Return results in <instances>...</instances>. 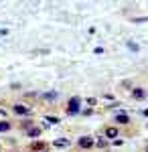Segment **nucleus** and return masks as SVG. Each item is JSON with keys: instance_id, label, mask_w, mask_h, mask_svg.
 Segmentation results:
<instances>
[{"instance_id": "nucleus-10", "label": "nucleus", "mask_w": 148, "mask_h": 152, "mask_svg": "<svg viewBox=\"0 0 148 152\" xmlns=\"http://www.w3.org/2000/svg\"><path fill=\"white\" fill-rule=\"evenodd\" d=\"M93 146H97V148H106V146H108V140H106L103 136H97V140H93Z\"/></svg>"}, {"instance_id": "nucleus-15", "label": "nucleus", "mask_w": 148, "mask_h": 152, "mask_svg": "<svg viewBox=\"0 0 148 152\" xmlns=\"http://www.w3.org/2000/svg\"><path fill=\"white\" fill-rule=\"evenodd\" d=\"M134 23H148V16H138L134 18Z\"/></svg>"}, {"instance_id": "nucleus-19", "label": "nucleus", "mask_w": 148, "mask_h": 152, "mask_svg": "<svg viewBox=\"0 0 148 152\" xmlns=\"http://www.w3.org/2000/svg\"><path fill=\"white\" fill-rule=\"evenodd\" d=\"M142 116H144V118H148V110H142Z\"/></svg>"}, {"instance_id": "nucleus-13", "label": "nucleus", "mask_w": 148, "mask_h": 152, "mask_svg": "<svg viewBox=\"0 0 148 152\" xmlns=\"http://www.w3.org/2000/svg\"><path fill=\"white\" fill-rule=\"evenodd\" d=\"M45 122H47V124H59L61 120H59L57 116H47V118H45Z\"/></svg>"}, {"instance_id": "nucleus-5", "label": "nucleus", "mask_w": 148, "mask_h": 152, "mask_svg": "<svg viewBox=\"0 0 148 152\" xmlns=\"http://www.w3.org/2000/svg\"><path fill=\"white\" fill-rule=\"evenodd\" d=\"M81 102H83V99H81L79 95H73V97H71V99L67 102L69 110H79V112H81V107H79V105H81Z\"/></svg>"}, {"instance_id": "nucleus-11", "label": "nucleus", "mask_w": 148, "mask_h": 152, "mask_svg": "<svg viewBox=\"0 0 148 152\" xmlns=\"http://www.w3.org/2000/svg\"><path fill=\"white\" fill-rule=\"evenodd\" d=\"M10 128H12L10 122H6V120H2V122H0V132H10Z\"/></svg>"}, {"instance_id": "nucleus-6", "label": "nucleus", "mask_w": 148, "mask_h": 152, "mask_svg": "<svg viewBox=\"0 0 148 152\" xmlns=\"http://www.w3.org/2000/svg\"><path fill=\"white\" fill-rule=\"evenodd\" d=\"M114 122L120 124V126H128V124H130V116H128V114H116Z\"/></svg>"}, {"instance_id": "nucleus-9", "label": "nucleus", "mask_w": 148, "mask_h": 152, "mask_svg": "<svg viewBox=\"0 0 148 152\" xmlns=\"http://www.w3.org/2000/svg\"><path fill=\"white\" fill-rule=\"evenodd\" d=\"M53 144H55L57 148H67V146L71 144V142H69V138H57V140L53 142Z\"/></svg>"}, {"instance_id": "nucleus-18", "label": "nucleus", "mask_w": 148, "mask_h": 152, "mask_svg": "<svg viewBox=\"0 0 148 152\" xmlns=\"http://www.w3.org/2000/svg\"><path fill=\"white\" fill-rule=\"evenodd\" d=\"M112 144H114V146H122V144H124V140H114Z\"/></svg>"}, {"instance_id": "nucleus-7", "label": "nucleus", "mask_w": 148, "mask_h": 152, "mask_svg": "<svg viewBox=\"0 0 148 152\" xmlns=\"http://www.w3.org/2000/svg\"><path fill=\"white\" fill-rule=\"evenodd\" d=\"M31 150H33V152H43V150H47V142L34 140L33 144H31Z\"/></svg>"}, {"instance_id": "nucleus-2", "label": "nucleus", "mask_w": 148, "mask_h": 152, "mask_svg": "<svg viewBox=\"0 0 148 152\" xmlns=\"http://www.w3.org/2000/svg\"><path fill=\"white\" fill-rule=\"evenodd\" d=\"M118 136H120V130L116 128V126H106L103 130V138H108V140H118Z\"/></svg>"}, {"instance_id": "nucleus-20", "label": "nucleus", "mask_w": 148, "mask_h": 152, "mask_svg": "<svg viewBox=\"0 0 148 152\" xmlns=\"http://www.w3.org/2000/svg\"><path fill=\"white\" fill-rule=\"evenodd\" d=\"M144 152H148V144H146V148H144Z\"/></svg>"}, {"instance_id": "nucleus-8", "label": "nucleus", "mask_w": 148, "mask_h": 152, "mask_svg": "<svg viewBox=\"0 0 148 152\" xmlns=\"http://www.w3.org/2000/svg\"><path fill=\"white\" fill-rule=\"evenodd\" d=\"M41 132H43L41 128H37V126H31V128L26 130V136H29V138H39V136H41Z\"/></svg>"}, {"instance_id": "nucleus-3", "label": "nucleus", "mask_w": 148, "mask_h": 152, "mask_svg": "<svg viewBox=\"0 0 148 152\" xmlns=\"http://www.w3.org/2000/svg\"><path fill=\"white\" fill-rule=\"evenodd\" d=\"M77 146L83 148V150H91L93 148V138L91 136H81L79 140H77Z\"/></svg>"}, {"instance_id": "nucleus-21", "label": "nucleus", "mask_w": 148, "mask_h": 152, "mask_svg": "<svg viewBox=\"0 0 148 152\" xmlns=\"http://www.w3.org/2000/svg\"><path fill=\"white\" fill-rule=\"evenodd\" d=\"M43 152H49V150H43Z\"/></svg>"}, {"instance_id": "nucleus-16", "label": "nucleus", "mask_w": 148, "mask_h": 152, "mask_svg": "<svg viewBox=\"0 0 148 152\" xmlns=\"http://www.w3.org/2000/svg\"><path fill=\"white\" fill-rule=\"evenodd\" d=\"M85 102H87V104H89V105H95V104H97V99H95V97H87Z\"/></svg>"}, {"instance_id": "nucleus-14", "label": "nucleus", "mask_w": 148, "mask_h": 152, "mask_svg": "<svg viewBox=\"0 0 148 152\" xmlns=\"http://www.w3.org/2000/svg\"><path fill=\"white\" fill-rule=\"evenodd\" d=\"M81 116H91V114H93V110H91V107H87V110H83V112H79Z\"/></svg>"}, {"instance_id": "nucleus-12", "label": "nucleus", "mask_w": 148, "mask_h": 152, "mask_svg": "<svg viewBox=\"0 0 148 152\" xmlns=\"http://www.w3.org/2000/svg\"><path fill=\"white\" fill-rule=\"evenodd\" d=\"M41 97H43V99H51V102H53V99H57V91H47V94H43Z\"/></svg>"}, {"instance_id": "nucleus-1", "label": "nucleus", "mask_w": 148, "mask_h": 152, "mask_svg": "<svg viewBox=\"0 0 148 152\" xmlns=\"http://www.w3.org/2000/svg\"><path fill=\"white\" fill-rule=\"evenodd\" d=\"M12 112L16 116H31L33 114V107L31 105H24V104H14L12 105Z\"/></svg>"}, {"instance_id": "nucleus-4", "label": "nucleus", "mask_w": 148, "mask_h": 152, "mask_svg": "<svg viewBox=\"0 0 148 152\" xmlns=\"http://www.w3.org/2000/svg\"><path fill=\"white\" fill-rule=\"evenodd\" d=\"M130 94H132V97H134L136 102H142V99H146V89H142V87H134Z\"/></svg>"}, {"instance_id": "nucleus-17", "label": "nucleus", "mask_w": 148, "mask_h": 152, "mask_svg": "<svg viewBox=\"0 0 148 152\" xmlns=\"http://www.w3.org/2000/svg\"><path fill=\"white\" fill-rule=\"evenodd\" d=\"M128 49H130V51H138V45L136 43H128Z\"/></svg>"}]
</instances>
